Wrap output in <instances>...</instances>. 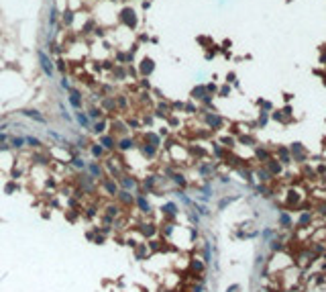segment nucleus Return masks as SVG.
Instances as JSON below:
<instances>
[{"label": "nucleus", "instance_id": "obj_1", "mask_svg": "<svg viewBox=\"0 0 326 292\" xmlns=\"http://www.w3.org/2000/svg\"><path fill=\"white\" fill-rule=\"evenodd\" d=\"M300 200H302V196L298 190H287V194H285V204L287 206H298Z\"/></svg>", "mask_w": 326, "mask_h": 292}, {"label": "nucleus", "instance_id": "obj_2", "mask_svg": "<svg viewBox=\"0 0 326 292\" xmlns=\"http://www.w3.org/2000/svg\"><path fill=\"white\" fill-rule=\"evenodd\" d=\"M267 172L271 174V176H277V174L281 172V162H277V159H267Z\"/></svg>", "mask_w": 326, "mask_h": 292}, {"label": "nucleus", "instance_id": "obj_3", "mask_svg": "<svg viewBox=\"0 0 326 292\" xmlns=\"http://www.w3.org/2000/svg\"><path fill=\"white\" fill-rule=\"evenodd\" d=\"M312 223V213H310V210H306V213H302L300 215V219H298V225H296V227H308V225Z\"/></svg>", "mask_w": 326, "mask_h": 292}, {"label": "nucleus", "instance_id": "obj_4", "mask_svg": "<svg viewBox=\"0 0 326 292\" xmlns=\"http://www.w3.org/2000/svg\"><path fill=\"white\" fill-rule=\"evenodd\" d=\"M277 153H279V159H281V163H290V162H292V153H290L285 147H279V149H277Z\"/></svg>", "mask_w": 326, "mask_h": 292}, {"label": "nucleus", "instance_id": "obj_5", "mask_svg": "<svg viewBox=\"0 0 326 292\" xmlns=\"http://www.w3.org/2000/svg\"><path fill=\"white\" fill-rule=\"evenodd\" d=\"M292 153L296 155V159H298V162H302V159L306 157V153L302 151V145H300V143H293V145H292Z\"/></svg>", "mask_w": 326, "mask_h": 292}, {"label": "nucleus", "instance_id": "obj_6", "mask_svg": "<svg viewBox=\"0 0 326 292\" xmlns=\"http://www.w3.org/2000/svg\"><path fill=\"white\" fill-rule=\"evenodd\" d=\"M279 225H281L283 229H290V227H292V219H290V215L281 213V215H279Z\"/></svg>", "mask_w": 326, "mask_h": 292}, {"label": "nucleus", "instance_id": "obj_7", "mask_svg": "<svg viewBox=\"0 0 326 292\" xmlns=\"http://www.w3.org/2000/svg\"><path fill=\"white\" fill-rule=\"evenodd\" d=\"M269 249H271V251H281V249H283V241L273 239L271 243H269Z\"/></svg>", "mask_w": 326, "mask_h": 292}, {"label": "nucleus", "instance_id": "obj_8", "mask_svg": "<svg viewBox=\"0 0 326 292\" xmlns=\"http://www.w3.org/2000/svg\"><path fill=\"white\" fill-rule=\"evenodd\" d=\"M190 266H192V270H194V272H202V270H204V264H202L200 259H192V262H190Z\"/></svg>", "mask_w": 326, "mask_h": 292}, {"label": "nucleus", "instance_id": "obj_9", "mask_svg": "<svg viewBox=\"0 0 326 292\" xmlns=\"http://www.w3.org/2000/svg\"><path fill=\"white\" fill-rule=\"evenodd\" d=\"M255 155H257L259 159H269V153H267L265 149H257V151H255Z\"/></svg>", "mask_w": 326, "mask_h": 292}, {"label": "nucleus", "instance_id": "obj_10", "mask_svg": "<svg viewBox=\"0 0 326 292\" xmlns=\"http://www.w3.org/2000/svg\"><path fill=\"white\" fill-rule=\"evenodd\" d=\"M259 176H261V180H263V182H267L269 178H271V174L265 172V170H261V172H259Z\"/></svg>", "mask_w": 326, "mask_h": 292}, {"label": "nucleus", "instance_id": "obj_11", "mask_svg": "<svg viewBox=\"0 0 326 292\" xmlns=\"http://www.w3.org/2000/svg\"><path fill=\"white\" fill-rule=\"evenodd\" d=\"M232 200H234V198H224V200H220V202H218V206H220V208H224L226 204H230Z\"/></svg>", "mask_w": 326, "mask_h": 292}, {"label": "nucleus", "instance_id": "obj_12", "mask_svg": "<svg viewBox=\"0 0 326 292\" xmlns=\"http://www.w3.org/2000/svg\"><path fill=\"white\" fill-rule=\"evenodd\" d=\"M318 253H324V245H314V255H318Z\"/></svg>", "mask_w": 326, "mask_h": 292}, {"label": "nucleus", "instance_id": "obj_13", "mask_svg": "<svg viewBox=\"0 0 326 292\" xmlns=\"http://www.w3.org/2000/svg\"><path fill=\"white\" fill-rule=\"evenodd\" d=\"M318 213H320V215H326V202H320V204H318Z\"/></svg>", "mask_w": 326, "mask_h": 292}, {"label": "nucleus", "instance_id": "obj_14", "mask_svg": "<svg viewBox=\"0 0 326 292\" xmlns=\"http://www.w3.org/2000/svg\"><path fill=\"white\" fill-rule=\"evenodd\" d=\"M237 290H240V286H239V284H232L230 288H228V292H237Z\"/></svg>", "mask_w": 326, "mask_h": 292}]
</instances>
